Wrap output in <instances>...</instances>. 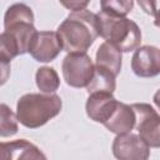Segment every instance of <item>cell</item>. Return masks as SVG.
Returning <instances> with one entry per match:
<instances>
[{
    "label": "cell",
    "mask_w": 160,
    "mask_h": 160,
    "mask_svg": "<svg viewBox=\"0 0 160 160\" xmlns=\"http://www.w3.org/2000/svg\"><path fill=\"white\" fill-rule=\"evenodd\" d=\"M62 101L56 94L30 92L22 95L16 104V115L21 125L28 129H38L61 111Z\"/></svg>",
    "instance_id": "cell-2"
},
{
    "label": "cell",
    "mask_w": 160,
    "mask_h": 160,
    "mask_svg": "<svg viewBox=\"0 0 160 160\" xmlns=\"http://www.w3.org/2000/svg\"><path fill=\"white\" fill-rule=\"evenodd\" d=\"M36 86L41 92L52 94L60 86V79L54 68L50 66H41L36 70L35 74Z\"/></svg>",
    "instance_id": "cell-15"
},
{
    "label": "cell",
    "mask_w": 160,
    "mask_h": 160,
    "mask_svg": "<svg viewBox=\"0 0 160 160\" xmlns=\"http://www.w3.org/2000/svg\"><path fill=\"white\" fill-rule=\"evenodd\" d=\"M45 160L46 156L32 142L18 139L9 142H0V160Z\"/></svg>",
    "instance_id": "cell-9"
},
{
    "label": "cell",
    "mask_w": 160,
    "mask_h": 160,
    "mask_svg": "<svg viewBox=\"0 0 160 160\" xmlns=\"http://www.w3.org/2000/svg\"><path fill=\"white\" fill-rule=\"evenodd\" d=\"M121 60H122L121 50L116 45L109 41H104L96 51L95 65L105 68L110 70L115 76H118L121 70Z\"/></svg>",
    "instance_id": "cell-12"
},
{
    "label": "cell",
    "mask_w": 160,
    "mask_h": 160,
    "mask_svg": "<svg viewBox=\"0 0 160 160\" xmlns=\"http://www.w3.org/2000/svg\"><path fill=\"white\" fill-rule=\"evenodd\" d=\"M19 120L18 115L10 109L9 105L0 102V136L9 138L18 132Z\"/></svg>",
    "instance_id": "cell-17"
},
{
    "label": "cell",
    "mask_w": 160,
    "mask_h": 160,
    "mask_svg": "<svg viewBox=\"0 0 160 160\" xmlns=\"http://www.w3.org/2000/svg\"><path fill=\"white\" fill-rule=\"evenodd\" d=\"M116 104L118 100L112 96V92H91L85 104L86 115L92 121L104 124L111 115Z\"/></svg>",
    "instance_id": "cell-10"
},
{
    "label": "cell",
    "mask_w": 160,
    "mask_h": 160,
    "mask_svg": "<svg viewBox=\"0 0 160 160\" xmlns=\"http://www.w3.org/2000/svg\"><path fill=\"white\" fill-rule=\"evenodd\" d=\"M111 149L114 156L119 160H146L150 156L149 145L140 135L131 131L116 134Z\"/></svg>",
    "instance_id": "cell-6"
},
{
    "label": "cell",
    "mask_w": 160,
    "mask_h": 160,
    "mask_svg": "<svg viewBox=\"0 0 160 160\" xmlns=\"http://www.w3.org/2000/svg\"><path fill=\"white\" fill-rule=\"evenodd\" d=\"M5 31H9L16 39L19 48H20V55H22V54L28 52L30 41H31L32 36L35 35L36 29L34 26V22L21 21V22H15V24L6 26Z\"/></svg>",
    "instance_id": "cell-14"
},
{
    "label": "cell",
    "mask_w": 160,
    "mask_h": 160,
    "mask_svg": "<svg viewBox=\"0 0 160 160\" xmlns=\"http://www.w3.org/2000/svg\"><path fill=\"white\" fill-rule=\"evenodd\" d=\"M116 88V76L108 69L94 65L92 76L86 85L89 94L91 92H114Z\"/></svg>",
    "instance_id": "cell-13"
},
{
    "label": "cell",
    "mask_w": 160,
    "mask_h": 160,
    "mask_svg": "<svg viewBox=\"0 0 160 160\" xmlns=\"http://www.w3.org/2000/svg\"><path fill=\"white\" fill-rule=\"evenodd\" d=\"M135 112V126L140 138L149 148L158 149L160 146V116L158 111L145 102L131 105Z\"/></svg>",
    "instance_id": "cell-5"
},
{
    "label": "cell",
    "mask_w": 160,
    "mask_h": 160,
    "mask_svg": "<svg viewBox=\"0 0 160 160\" xmlns=\"http://www.w3.org/2000/svg\"><path fill=\"white\" fill-rule=\"evenodd\" d=\"M59 1L65 9L71 10V11L84 10L90 2V0H59Z\"/></svg>",
    "instance_id": "cell-21"
},
{
    "label": "cell",
    "mask_w": 160,
    "mask_h": 160,
    "mask_svg": "<svg viewBox=\"0 0 160 160\" xmlns=\"http://www.w3.org/2000/svg\"><path fill=\"white\" fill-rule=\"evenodd\" d=\"M18 55H20V48L16 39L9 31L1 32L0 34V59L10 62Z\"/></svg>",
    "instance_id": "cell-19"
},
{
    "label": "cell",
    "mask_w": 160,
    "mask_h": 160,
    "mask_svg": "<svg viewBox=\"0 0 160 160\" xmlns=\"http://www.w3.org/2000/svg\"><path fill=\"white\" fill-rule=\"evenodd\" d=\"M102 125L114 134H122L131 131L135 126V112L131 105L118 101L111 115Z\"/></svg>",
    "instance_id": "cell-11"
},
{
    "label": "cell",
    "mask_w": 160,
    "mask_h": 160,
    "mask_svg": "<svg viewBox=\"0 0 160 160\" xmlns=\"http://www.w3.org/2000/svg\"><path fill=\"white\" fill-rule=\"evenodd\" d=\"M140 8L149 15H151L155 20H158V10H159V0H138Z\"/></svg>",
    "instance_id": "cell-20"
},
{
    "label": "cell",
    "mask_w": 160,
    "mask_h": 160,
    "mask_svg": "<svg viewBox=\"0 0 160 160\" xmlns=\"http://www.w3.org/2000/svg\"><path fill=\"white\" fill-rule=\"evenodd\" d=\"M61 70L69 86L86 88L94 72V62L86 52H68L62 60Z\"/></svg>",
    "instance_id": "cell-4"
},
{
    "label": "cell",
    "mask_w": 160,
    "mask_h": 160,
    "mask_svg": "<svg viewBox=\"0 0 160 160\" xmlns=\"http://www.w3.org/2000/svg\"><path fill=\"white\" fill-rule=\"evenodd\" d=\"M101 11L112 16H126L134 8V0H100Z\"/></svg>",
    "instance_id": "cell-18"
},
{
    "label": "cell",
    "mask_w": 160,
    "mask_h": 160,
    "mask_svg": "<svg viewBox=\"0 0 160 160\" xmlns=\"http://www.w3.org/2000/svg\"><path fill=\"white\" fill-rule=\"evenodd\" d=\"M58 35L66 52H86L99 36L96 14L90 10L72 11L59 25Z\"/></svg>",
    "instance_id": "cell-1"
},
{
    "label": "cell",
    "mask_w": 160,
    "mask_h": 160,
    "mask_svg": "<svg viewBox=\"0 0 160 160\" xmlns=\"http://www.w3.org/2000/svg\"><path fill=\"white\" fill-rule=\"evenodd\" d=\"M10 62L0 59V86H2L10 78Z\"/></svg>",
    "instance_id": "cell-22"
},
{
    "label": "cell",
    "mask_w": 160,
    "mask_h": 160,
    "mask_svg": "<svg viewBox=\"0 0 160 160\" xmlns=\"http://www.w3.org/2000/svg\"><path fill=\"white\" fill-rule=\"evenodd\" d=\"M131 69L139 78H154L160 72V50L152 45L135 49L131 58Z\"/></svg>",
    "instance_id": "cell-8"
},
{
    "label": "cell",
    "mask_w": 160,
    "mask_h": 160,
    "mask_svg": "<svg viewBox=\"0 0 160 160\" xmlns=\"http://www.w3.org/2000/svg\"><path fill=\"white\" fill-rule=\"evenodd\" d=\"M99 35L116 45L121 52H129L140 46L141 30L138 24L125 16H112L102 11L96 14Z\"/></svg>",
    "instance_id": "cell-3"
},
{
    "label": "cell",
    "mask_w": 160,
    "mask_h": 160,
    "mask_svg": "<svg viewBox=\"0 0 160 160\" xmlns=\"http://www.w3.org/2000/svg\"><path fill=\"white\" fill-rule=\"evenodd\" d=\"M61 50V41L56 31H36L28 52L39 62H50L58 58Z\"/></svg>",
    "instance_id": "cell-7"
},
{
    "label": "cell",
    "mask_w": 160,
    "mask_h": 160,
    "mask_svg": "<svg viewBox=\"0 0 160 160\" xmlns=\"http://www.w3.org/2000/svg\"><path fill=\"white\" fill-rule=\"evenodd\" d=\"M21 21L34 22V12L31 8L22 2H16L10 5L4 15V28Z\"/></svg>",
    "instance_id": "cell-16"
}]
</instances>
